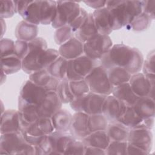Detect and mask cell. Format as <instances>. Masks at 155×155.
I'll return each instance as SVG.
<instances>
[{
  "label": "cell",
  "mask_w": 155,
  "mask_h": 155,
  "mask_svg": "<svg viewBox=\"0 0 155 155\" xmlns=\"http://www.w3.org/2000/svg\"><path fill=\"white\" fill-rule=\"evenodd\" d=\"M143 61V55L139 49L119 44L113 45L100 59L99 63L106 69L119 67L133 74L140 71Z\"/></svg>",
  "instance_id": "obj_1"
},
{
  "label": "cell",
  "mask_w": 155,
  "mask_h": 155,
  "mask_svg": "<svg viewBox=\"0 0 155 155\" xmlns=\"http://www.w3.org/2000/svg\"><path fill=\"white\" fill-rule=\"evenodd\" d=\"M29 51L22 60V69L27 74L45 69L58 56L59 51L48 48L45 40L41 37L28 42Z\"/></svg>",
  "instance_id": "obj_2"
},
{
  "label": "cell",
  "mask_w": 155,
  "mask_h": 155,
  "mask_svg": "<svg viewBox=\"0 0 155 155\" xmlns=\"http://www.w3.org/2000/svg\"><path fill=\"white\" fill-rule=\"evenodd\" d=\"M113 30L129 25L142 12V1H107Z\"/></svg>",
  "instance_id": "obj_3"
},
{
  "label": "cell",
  "mask_w": 155,
  "mask_h": 155,
  "mask_svg": "<svg viewBox=\"0 0 155 155\" xmlns=\"http://www.w3.org/2000/svg\"><path fill=\"white\" fill-rule=\"evenodd\" d=\"M56 15L55 1H27L19 15L24 21L35 25L51 24Z\"/></svg>",
  "instance_id": "obj_4"
},
{
  "label": "cell",
  "mask_w": 155,
  "mask_h": 155,
  "mask_svg": "<svg viewBox=\"0 0 155 155\" xmlns=\"http://www.w3.org/2000/svg\"><path fill=\"white\" fill-rule=\"evenodd\" d=\"M1 154H36L35 146L28 143L21 132L1 134L0 139Z\"/></svg>",
  "instance_id": "obj_5"
},
{
  "label": "cell",
  "mask_w": 155,
  "mask_h": 155,
  "mask_svg": "<svg viewBox=\"0 0 155 155\" xmlns=\"http://www.w3.org/2000/svg\"><path fill=\"white\" fill-rule=\"evenodd\" d=\"M84 79L91 92L104 96L112 94L114 87L110 82L107 69L100 64L94 67Z\"/></svg>",
  "instance_id": "obj_6"
},
{
  "label": "cell",
  "mask_w": 155,
  "mask_h": 155,
  "mask_svg": "<svg viewBox=\"0 0 155 155\" xmlns=\"http://www.w3.org/2000/svg\"><path fill=\"white\" fill-rule=\"evenodd\" d=\"M106 96L90 91L82 96L75 97L70 105L76 112H84L88 115L102 114V107Z\"/></svg>",
  "instance_id": "obj_7"
},
{
  "label": "cell",
  "mask_w": 155,
  "mask_h": 155,
  "mask_svg": "<svg viewBox=\"0 0 155 155\" xmlns=\"http://www.w3.org/2000/svg\"><path fill=\"white\" fill-rule=\"evenodd\" d=\"M99 64V61L91 59L84 54L68 60L65 78L69 81L84 79Z\"/></svg>",
  "instance_id": "obj_8"
},
{
  "label": "cell",
  "mask_w": 155,
  "mask_h": 155,
  "mask_svg": "<svg viewBox=\"0 0 155 155\" xmlns=\"http://www.w3.org/2000/svg\"><path fill=\"white\" fill-rule=\"evenodd\" d=\"M81 7L78 2L57 1L56 15L51 23L54 28L69 25L79 15Z\"/></svg>",
  "instance_id": "obj_9"
},
{
  "label": "cell",
  "mask_w": 155,
  "mask_h": 155,
  "mask_svg": "<svg viewBox=\"0 0 155 155\" xmlns=\"http://www.w3.org/2000/svg\"><path fill=\"white\" fill-rule=\"evenodd\" d=\"M112 46L113 42L108 35L98 33L83 43L84 54L91 59L99 61Z\"/></svg>",
  "instance_id": "obj_10"
},
{
  "label": "cell",
  "mask_w": 155,
  "mask_h": 155,
  "mask_svg": "<svg viewBox=\"0 0 155 155\" xmlns=\"http://www.w3.org/2000/svg\"><path fill=\"white\" fill-rule=\"evenodd\" d=\"M128 82L137 97L148 96L154 99L155 74H144L139 72L131 74Z\"/></svg>",
  "instance_id": "obj_11"
},
{
  "label": "cell",
  "mask_w": 155,
  "mask_h": 155,
  "mask_svg": "<svg viewBox=\"0 0 155 155\" xmlns=\"http://www.w3.org/2000/svg\"><path fill=\"white\" fill-rule=\"evenodd\" d=\"M128 143L138 147L149 154L153 147V134L142 122L130 129Z\"/></svg>",
  "instance_id": "obj_12"
},
{
  "label": "cell",
  "mask_w": 155,
  "mask_h": 155,
  "mask_svg": "<svg viewBox=\"0 0 155 155\" xmlns=\"http://www.w3.org/2000/svg\"><path fill=\"white\" fill-rule=\"evenodd\" d=\"M47 91L42 87L33 83L30 79L22 86L19 98L27 103L38 106L44 101Z\"/></svg>",
  "instance_id": "obj_13"
},
{
  "label": "cell",
  "mask_w": 155,
  "mask_h": 155,
  "mask_svg": "<svg viewBox=\"0 0 155 155\" xmlns=\"http://www.w3.org/2000/svg\"><path fill=\"white\" fill-rule=\"evenodd\" d=\"M127 104L113 95L107 96L102 107V114L108 122H117L123 114Z\"/></svg>",
  "instance_id": "obj_14"
},
{
  "label": "cell",
  "mask_w": 155,
  "mask_h": 155,
  "mask_svg": "<svg viewBox=\"0 0 155 155\" xmlns=\"http://www.w3.org/2000/svg\"><path fill=\"white\" fill-rule=\"evenodd\" d=\"M51 154H64L69 143L76 138L70 132H59L54 131L47 134Z\"/></svg>",
  "instance_id": "obj_15"
},
{
  "label": "cell",
  "mask_w": 155,
  "mask_h": 155,
  "mask_svg": "<svg viewBox=\"0 0 155 155\" xmlns=\"http://www.w3.org/2000/svg\"><path fill=\"white\" fill-rule=\"evenodd\" d=\"M62 103L56 91H48L46 96L37 107L39 117H51L56 112L61 109Z\"/></svg>",
  "instance_id": "obj_16"
},
{
  "label": "cell",
  "mask_w": 155,
  "mask_h": 155,
  "mask_svg": "<svg viewBox=\"0 0 155 155\" xmlns=\"http://www.w3.org/2000/svg\"><path fill=\"white\" fill-rule=\"evenodd\" d=\"M0 131L1 134L21 132V117L18 110H8L1 114Z\"/></svg>",
  "instance_id": "obj_17"
},
{
  "label": "cell",
  "mask_w": 155,
  "mask_h": 155,
  "mask_svg": "<svg viewBox=\"0 0 155 155\" xmlns=\"http://www.w3.org/2000/svg\"><path fill=\"white\" fill-rule=\"evenodd\" d=\"M88 114L80 111L73 114L70 132L77 139L82 140L90 133L88 126Z\"/></svg>",
  "instance_id": "obj_18"
},
{
  "label": "cell",
  "mask_w": 155,
  "mask_h": 155,
  "mask_svg": "<svg viewBox=\"0 0 155 155\" xmlns=\"http://www.w3.org/2000/svg\"><path fill=\"white\" fill-rule=\"evenodd\" d=\"M29 79L48 91H56L61 80L50 75L46 69H42L30 74Z\"/></svg>",
  "instance_id": "obj_19"
},
{
  "label": "cell",
  "mask_w": 155,
  "mask_h": 155,
  "mask_svg": "<svg viewBox=\"0 0 155 155\" xmlns=\"http://www.w3.org/2000/svg\"><path fill=\"white\" fill-rule=\"evenodd\" d=\"M92 15L98 33L109 36L113 31L109 9L105 7L95 10Z\"/></svg>",
  "instance_id": "obj_20"
},
{
  "label": "cell",
  "mask_w": 155,
  "mask_h": 155,
  "mask_svg": "<svg viewBox=\"0 0 155 155\" xmlns=\"http://www.w3.org/2000/svg\"><path fill=\"white\" fill-rule=\"evenodd\" d=\"M58 51L61 56L67 60L75 59L84 54L83 43L73 37L61 45Z\"/></svg>",
  "instance_id": "obj_21"
},
{
  "label": "cell",
  "mask_w": 155,
  "mask_h": 155,
  "mask_svg": "<svg viewBox=\"0 0 155 155\" xmlns=\"http://www.w3.org/2000/svg\"><path fill=\"white\" fill-rule=\"evenodd\" d=\"M136 113L142 119L154 117L155 101L148 96L138 97L132 105Z\"/></svg>",
  "instance_id": "obj_22"
},
{
  "label": "cell",
  "mask_w": 155,
  "mask_h": 155,
  "mask_svg": "<svg viewBox=\"0 0 155 155\" xmlns=\"http://www.w3.org/2000/svg\"><path fill=\"white\" fill-rule=\"evenodd\" d=\"M73 115L65 109H60L50 118L55 131H70Z\"/></svg>",
  "instance_id": "obj_23"
},
{
  "label": "cell",
  "mask_w": 155,
  "mask_h": 155,
  "mask_svg": "<svg viewBox=\"0 0 155 155\" xmlns=\"http://www.w3.org/2000/svg\"><path fill=\"white\" fill-rule=\"evenodd\" d=\"M82 141L86 147H96L105 150L111 140L106 130H102L90 133Z\"/></svg>",
  "instance_id": "obj_24"
},
{
  "label": "cell",
  "mask_w": 155,
  "mask_h": 155,
  "mask_svg": "<svg viewBox=\"0 0 155 155\" xmlns=\"http://www.w3.org/2000/svg\"><path fill=\"white\" fill-rule=\"evenodd\" d=\"M98 34L96 28L92 13H88V17L81 27L74 33V37L82 43L85 42Z\"/></svg>",
  "instance_id": "obj_25"
},
{
  "label": "cell",
  "mask_w": 155,
  "mask_h": 155,
  "mask_svg": "<svg viewBox=\"0 0 155 155\" xmlns=\"http://www.w3.org/2000/svg\"><path fill=\"white\" fill-rule=\"evenodd\" d=\"M15 33L18 40L29 42L37 38L38 25L23 20L17 25Z\"/></svg>",
  "instance_id": "obj_26"
},
{
  "label": "cell",
  "mask_w": 155,
  "mask_h": 155,
  "mask_svg": "<svg viewBox=\"0 0 155 155\" xmlns=\"http://www.w3.org/2000/svg\"><path fill=\"white\" fill-rule=\"evenodd\" d=\"M112 95L123 101L127 105H133L138 98L133 92L129 82L114 87L113 90Z\"/></svg>",
  "instance_id": "obj_27"
},
{
  "label": "cell",
  "mask_w": 155,
  "mask_h": 155,
  "mask_svg": "<svg viewBox=\"0 0 155 155\" xmlns=\"http://www.w3.org/2000/svg\"><path fill=\"white\" fill-rule=\"evenodd\" d=\"M37 107V105L27 103L18 98V111L21 119L26 123H33L39 117Z\"/></svg>",
  "instance_id": "obj_28"
},
{
  "label": "cell",
  "mask_w": 155,
  "mask_h": 155,
  "mask_svg": "<svg viewBox=\"0 0 155 155\" xmlns=\"http://www.w3.org/2000/svg\"><path fill=\"white\" fill-rule=\"evenodd\" d=\"M130 128L119 122L108 123L106 132L110 140L127 141Z\"/></svg>",
  "instance_id": "obj_29"
},
{
  "label": "cell",
  "mask_w": 155,
  "mask_h": 155,
  "mask_svg": "<svg viewBox=\"0 0 155 155\" xmlns=\"http://www.w3.org/2000/svg\"><path fill=\"white\" fill-rule=\"evenodd\" d=\"M107 70L110 82L114 87L128 82L131 76L125 69L119 67H113Z\"/></svg>",
  "instance_id": "obj_30"
},
{
  "label": "cell",
  "mask_w": 155,
  "mask_h": 155,
  "mask_svg": "<svg viewBox=\"0 0 155 155\" xmlns=\"http://www.w3.org/2000/svg\"><path fill=\"white\" fill-rule=\"evenodd\" d=\"M67 63L68 60L59 55L45 69L52 76L62 80L66 77Z\"/></svg>",
  "instance_id": "obj_31"
},
{
  "label": "cell",
  "mask_w": 155,
  "mask_h": 155,
  "mask_svg": "<svg viewBox=\"0 0 155 155\" xmlns=\"http://www.w3.org/2000/svg\"><path fill=\"white\" fill-rule=\"evenodd\" d=\"M1 68L6 75L13 74L22 68V60L15 54L1 58Z\"/></svg>",
  "instance_id": "obj_32"
},
{
  "label": "cell",
  "mask_w": 155,
  "mask_h": 155,
  "mask_svg": "<svg viewBox=\"0 0 155 155\" xmlns=\"http://www.w3.org/2000/svg\"><path fill=\"white\" fill-rule=\"evenodd\" d=\"M142 121L143 120L136 113L133 106L130 105H127L125 111L117 120L130 129L140 124Z\"/></svg>",
  "instance_id": "obj_33"
},
{
  "label": "cell",
  "mask_w": 155,
  "mask_h": 155,
  "mask_svg": "<svg viewBox=\"0 0 155 155\" xmlns=\"http://www.w3.org/2000/svg\"><path fill=\"white\" fill-rule=\"evenodd\" d=\"M108 121L103 114H96L89 115L88 120V129L90 133L106 130Z\"/></svg>",
  "instance_id": "obj_34"
},
{
  "label": "cell",
  "mask_w": 155,
  "mask_h": 155,
  "mask_svg": "<svg viewBox=\"0 0 155 155\" xmlns=\"http://www.w3.org/2000/svg\"><path fill=\"white\" fill-rule=\"evenodd\" d=\"M56 91L62 104H70L75 98L70 90L69 81L66 78L60 81Z\"/></svg>",
  "instance_id": "obj_35"
},
{
  "label": "cell",
  "mask_w": 155,
  "mask_h": 155,
  "mask_svg": "<svg viewBox=\"0 0 155 155\" xmlns=\"http://www.w3.org/2000/svg\"><path fill=\"white\" fill-rule=\"evenodd\" d=\"M151 18L147 14L142 12L128 25L133 31H142L149 28L151 23Z\"/></svg>",
  "instance_id": "obj_36"
},
{
  "label": "cell",
  "mask_w": 155,
  "mask_h": 155,
  "mask_svg": "<svg viewBox=\"0 0 155 155\" xmlns=\"http://www.w3.org/2000/svg\"><path fill=\"white\" fill-rule=\"evenodd\" d=\"M73 37H74V33L69 25L57 28L54 35V41L58 45L63 44Z\"/></svg>",
  "instance_id": "obj_37"
},
{
  "label": "cell",
  "mask_w": 155,
  "mask_h": 155,
  "mask_svg": "<svg viewBox=\"0 0 155 155\" xmlns=\"http://www.w3.org/2000/svg\"><path fill=\"white\" fill-rule=\"evenodd\" d=\"M69 86L70 90L74 97L82 96L90 91L89 87L84 79L81 80L70 81Z\"/></svg>",
  "instance_id": "obj_38"
},
{
  "label": "cell",
  "mask_w": 155,
  "mask_h": 155,
  "mask_svg": "<svg viewBox=\"0 0 155 155\" xmlns=\"http://www.w3.org/2000/svg\"><path fill=\"white\" fill-rule=\"evenodd\" d=\"M127 141L111 140L105 150V154L107 155H127Z\"/></svg>",
  "instance_id": "obj_39"
},
{
  "label": "cell",
  "mask_w": 155,
  "mask_h": 155,
  "mask_svg": "<svg viewBox=\"0 0 155 155\" xmlns=\"http://www.w3.org/2000/svg\"><path fill=\"white\" fill-rule=\"evenodd\" d=\"M85 147L82 140L76 139L69 143L64 154H84Z\"/></svg>",
  "instance_id": "obj_40"
},
{
  "label": "cell",
  "mask_w": 155,
  "mask_h": 155,
  "mask_svg": "<svg viewBox=\"0 0 155 155\" xmlns=\"http://www.w3.org/2000/svg\"><path fill=\"white\" fill-rule=\"evenodd\" d=\"M16 13L14 1H1V19L10 18Z\"/></svg>",
  "instance_id": "obj_41"
},
{
  "label": "cell",
  "mask_w": 155,
  "mask_h": 155,
  "mask_svg": "<svg viewBox=\"0 0 155 155\" xmlns=\"http://www.w3.org/2000/svg\"><path fill=\"white\" fill-rule=\"evenodd\" d=\"M15 42L8 38H1L0 48L1 58L15 54Z\"/></svg>",
  "instance_id": "obj_42"
},
{
  "label": "cell",
  "mask_w": 155,
  "mask_h": 155,
  "mask_svg": "<svg viewBox=\"0 0 155 155\" xmlns=\"http://www.w3.org/2000/svg\"><path fill=\"white\" fill-rule=\"evenodd\" d=\"M35 122L39 129L45 135L49 134L54 131L50 117H39Z\"/></svg>",
  "instance_id": "obj_43"
},
{
  "label": "cell",
  "mask_w": 155,
  "mask_h": 155,
  "mask_svg": "<svg viewBox=\"0 0 155 155\" xmlns=\"http://www.w3.org/2000/svg\"><path fill=\"white\" fill-rule=\"evenodd\" d=\"M29 51L28 44L27 41L16 40L15 42V54L22 60L28 54Z\"/></svg>",
  "instance_id": "obj_44"
},
{
  "label": "cell",
  "mask_w": 155,
  "mask_h": 155,
  "mask_svg": "<svg viewBox=\"0 0 155 155\" xmlns=\"http://www.w3.org/2000/svg\"><path fill=\"white\" fill-rule=\"evenodd\" d=\"M144 74H154V51L152 50L148 54L147 59L143 61L142 65Z\"/></svg>",
  "instance_id": "obj_45"
},
{
  "label": "cell",
  "mask_w": 155,
  "mask_h": 155,
  "mask_svg": "<svg viewBox=\"0 0 155 155\" xmlns=\"http://www.w3.org/2000/svg\"><path fill=\"white\" fill-rule=\"evenodd\" d=\"M88 13L87 12L84 8L81 7V10L79 15L76 18V19L69 24L70 27H71L72 31L74 33L81 27V25L84 23L85 20L88 17Z\"/></svg>",
  "instance_id": "obj_46"
},
{
  "label": "cell",
  "mask_w": 155,
  "mask_h": 155,
  "mask_svg": "<svg viewBox=\"0 0 155 155\" xmlns=\"http://www.w3.org/2000/svg\"><path fill=\"white\" fill-rule=\"evenodd\" d=\"M142 12L148 15L152 20L154 19L155 1H142Z\"/></svg>",
  "instance_id": "obj_47"
},
{
  "label": "cell",
  "mask_w": 155,
  "mask_h": 155,
  "mask_svg": "<svg viewBox=\"0 0 155 155\" xmlns=\"http://www.w3.org/2000/svg\"><path fill=\"white\" fill-rule=\"evenodd\" d=\"M130 154H148L140 148L128 143L127 148V155Z\"/></svg>",
  "instance_id": "obj_48"
},
{
  "label": "cell",
  "mask_w": 155,
  "mask_h": 155,
  "mask_svg": "<svg viewBox=\"0 0 155 155\" xmlns=\"http://www.w3.org/2000/svg\"><path fill=\"white\" fill-rule=\"evenodd\" d=\"M107 1H84V2L88 6L94 8L95 10L104 8L106 5Z\"/></svg>",
  "instance_id": "obj_49"
},
{
  "label": "cell",
  "mask_w": 155,
  "mask_h": 155,
  "mask_svg": "<svg viewBox=\"0 0 155 155\" xmlns=\"http://www.w3.org/2000/svg\"><path fill=\"white\" fill-rule=\"evenodd\" d=\"M84 154L90 155H103L105 154V150L93 147H86Z\"/></svg>",
  "instance_id": "obj_50"
},
{
  "label": "cell",
  "mask_w": 155,
  "mask_h": 155,
  "mask_svg": "<svg viewBox=\"0 0 155 155\" xmlns=\"http://www.w3.org/2000/svg\"><path fill=\"white\" fill-rule=\"evenodd\" d=\"M1 27H2V32H1V38H2L4 33V30H5V27H4V26L5 25V22L3 19H1Z\"/></svg>",
  "instance_id": "obj_51"
}]
</instances>
